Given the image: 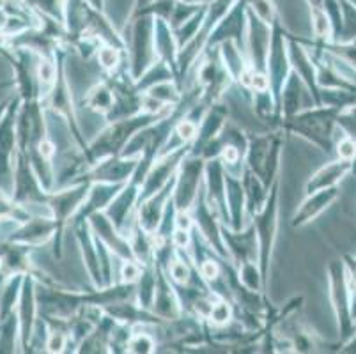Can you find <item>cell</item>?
<instances>
[{"instance_id": "obj_1", "label": "cell", "mask_w": 356, "mask_h": 354, "mask_svg": "<svg viewBox=\"0 0 356 354\" xmlns=\"http://www.w3.org/2000/svg\"><path fill=\"white\" fill-rule=\"evenodd\" d=\"M333 301H335L337 316H339V323H341V330L348 333L351 330V305H349V291L346 285L344 271H342L341 264L333 266Z\"/></svg>"}, {"instance_id": "obj_2", "label": "cell", "mask_w": 356, "mask_h": 354, "mask_svg": "<svg viewBox=\"0 0 356 354\" xmlns=\"http://www.w3.org/2000/svg\"><path fill=\"white\" fill-rule=\"evenodd\" d=\"M339 156H341V160H348L353 161L356 156V140L353 138H344V140L339 144Z\"/></svg>"}, {"instance_id": "obj_3", "label": "cell", "mask_w": 356, "mask_h": 354, "mask_svg": "<svg viewBox=\"0 0 356 354\" xmlns=\"http://www.w3.org/2000/svg\"><path fill=\"white\" fill-rule=\"evenodd\" d=\"M346 39L356 38V8L346 4Z\"/></svg>"}, {"instance_id": "obj_4", "label": "cell", "mask_w": 356, "mask_h": 354, "mask_svg": "<svg viewBox=\"0 0 356 354\" xmlns=\"http://www.w3.org/2000/svg\"><path fill=\"white\" fill-rule=\"evenodd\" d=\"M341 124L348 129L349 138L356 140V106L351 110V112L341 117Z\"/></svg>"}, {"instance_id": "obj_5", "label": "cell", "mask_w": 356, "mask_h": 354, "mask_svg": "<svg viewBox=\"0 0 356 354\" xmlns=\"http://www.w3.org/2000/svg\"><path fill=\"white\" fill-rule=\"evenodd\" d=\"M102 61L105 66H112L115 63V54L112 50H105L102 54Z\"/></svg>"}, {"instance_id": "obj_6", "label": "cell", "mask_w": 356, "mask_h": 354, "mask_svg": "<svg viewBox=\"0 0 356 354\" xmlns=\"http://www.w3.org/2000/svg\"><path fill=\"white\" fill-rule=\"evenodd\" d=\"M193 131H195V128H193L192 124H188V122H184V124L179 126L181 136H186V138H190V136L193 135Z\"/></svg>"}, {"instance_id": "obj_7", "label": "cell", "mask_w": 356, "mask_h": 354, "mask_svg": "<svg viewBox=\"0 0 356 354\" xmlns=\"http://www.w3.org/2000/svg\"><path fill=\"white\" fill-rule=\"evenodd\" d=\"M202 271H204V275H206V277L213 278V277H215V275H216V271H218V269H216V266L213 264V262H208V264L204 266Z\"/></svg>"}, {"instance_id": "obj_8", "label": "cell", "mask_w": 356, "mask_h": 354, "mask_svg": "<svg viewBox=\"0 0 356 354\" xmlns=\"http://www.w3.org/2000/svg\"><path fill=\"white\" fill-rule=\"evenodd\" d=\"M174 277H176L177 280L186 278V269H184V266H176V268H174Z\"/></svg>"}, {"instance_id": "obj_9", "label": "cell", "mask_w": 356, "mask_h": 354, "mask_svg": "<svg viewBox=\"0 0 356 354\" xmlns=\"http://www.w3.org/2000/svg\"><path fill=\"white\" fill-rule=\"evenodd\" d=\"M51 152H54V145L48 144V142H43V144H41V154L48 158V156H51Z\"/></svg>"}, {"instance_id": "obj_10", "label": "cell", "mask_w": 356, "mask_h": 354, "mask_svg": "<svg viewBox=\"0 0 356 354\" xmlns=\"http://www.w3.org/2000/svg\"><path fill=\"white\" fill-rule=\"evenodd\" d=\"M186 241H188V236L184 232H177V243L179 245H186Z\"/></svg>"}, {"instance_id": "obj_11", "label": "cell", "mask_w": 356, "mask_h": 354, "mask_svg": "<svg viewBox=\"0 0 356 354\" xmlns=\"http://www.w3.org/2000/svg\"><path fill=\"white\" fill-rule=\"evenodd\" d=\"M254 86H257V87H264L266 86V80H264V77H255L254 78Z\"/></svg>"}, {"instance_id": "obj_12", "label": "cell", "mask_w": 356, "mask_h": 354, "mask_svg": "<svg viewBox=\"0 0 356 354\" xmlns=\"http://www.w3.org/2000/svg\"><path fill=\"white\" fill-rule=\"evenodd\" d=\"M225 158H229V160H236V152L232 151V149H229V151H225Z\"/></svg>"}, {"instance_id": "obj_13", "label": "cell", "mask_w": 356, "mask_h": 354, "mask_svg": "<svg viewBox=\"0 0 356 354\" xmlns=\"http://www.w3.org/2000/svg\"><path fill=\"white\" fill-rule=\"evenodd\" d=\"M351 351H356V340H353L351 342Z\"/></svg>"}, {"instance_id": "obj_14", "label": "cell", "mask_w": 356, "mask_h": 354, "mask_svg": "<svg viewBox=\"0 0 356 354\" xmlns=\"http://www.w3.org/2000/svg\"><path fill=\"white\" fill-rule=\"evenodd\" d=\"M348 2H349V4L355 6V8H356V0H348Z\"/></svg>"}, {"instance_id": "obj_15", "label": "cell", "mask_w": 356, "mask_h": 354, "mask_svg": "<svg viewBox=\"0 0 356 354\" xmlns=\"http://www.w3.org/2000/svg\"><path fill=\"white\" fill-rule=\"evenodd\" d=\"M355 280H356V275H355Z\"/></svg>"}]
</instances>
